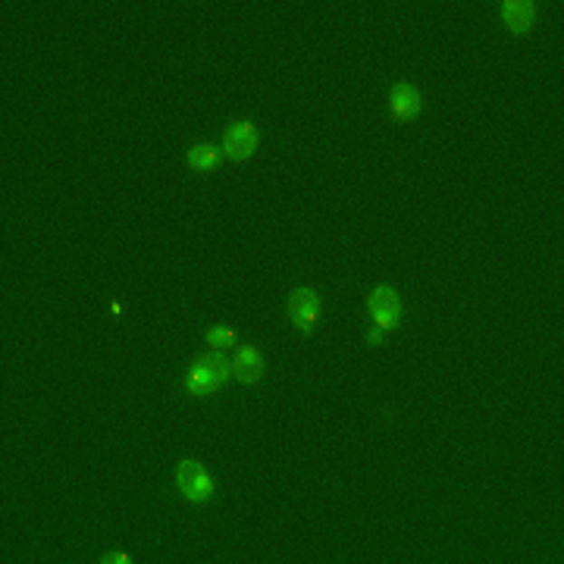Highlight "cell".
Segmentation results:
<instances>
[{"label": "cell", "instance_id": "cell-4", "mask_svg": "<svg viewBox=\"0 0 564 564\" xmlns=\"http://www.w3.org/2000/svg\"><path fill=\"white\" fill-rule=\"evenodd\" d=\"M367 308H370V317L377 320L379 330H392V326H398V320H402V298L389 285H377L370 292Z\"/></svg>", "mask_w": 564, "mask_h": 564}, {"label": "cell", "instance_id": "cell-9", "mask_svg": "<svg viewBox=\"0 0 564 564\" xmlns=\"http://www.w3.org/2000/svg\"><path fill=\"white\" fill-rule=\"evenodd\" d=\"M220 148L216 145H195L192 151H188V167L198 169V173H207V169H216L220 167Z\"/></svg>", "mask_w": 564, "mask_h": 564}, {"label": "cell", "instance_id": "cell-8", "mask_svg": "<svg viewBox=\"0 0 564 564\" xmlns=\"http://www.w3.org/2000/svg\"><path fill=\"white\" fill-rule=\"evenodd\" d=\"M502 19L514 35H527L536 23V6L530 0H505L502 4Z\"/></svg>", "mask_w": 564, "mask_h": 564}, {"label": "cell", "instance_id": "cell-2", "mask_svg": "<svg viewBox=\"0 0 564 564\" xmlns=\"http://www.w3.org/2000/svg\"><path fill=\"white\" fill-rule=\"evenodd\" d=\"M320 295H317L314 289H308V285H301V289H295L289 295V301H285V311H289V320L298 326L301 332H314L317 326V317H320Z\"/></svg>", "mask_w": 564, "mask_h": 564}, {"label": "cell", "instance_id": "cell-6", "mask_svg": "<svg viewBox=\"0 0 564 564\" xmlns=\"http://www.w3.org/2000/svg\"><path fill=\"white\" fill-rule=\"evenodd\" d=\"M233 373L242 386H257L267 373V364H263V355L251 345H242L233 358Z\"/></svg>", "mask_w": 564, "mask_h": 564}, {"label": "cell", "instance_id": "cell-1", "mask_svg": "<svg viewBox=\"0 0 564 564\" xmlns=\"http://www.w3.org/2000/svg\"><path fill=\"white\" fill-rule=\"evenodd\" d=\"M229 373H233V364L223 355H201L198 364L188 370V379H186L188 396H198V398L214 396V392L229 379Z\"/></svg>", "mask_w": 564, "mask_h": 564}, {"label": "cell", "instance_id": "cell-5", "mask_svg": "<svg viewBox=\"0 0 564 564\" xmlns=\"http://www.w3.org/2000/svg\"><path fill=\"white\" fill-rule=\"evenodd\" d=\"M257 141H261V135L251 122H233L223 135V151L233 160H248L257 151Z\"/></svg>", "mask_w": 564, "mask_h": 564}, {"label": "cell", "instance_id": "cell-3", "mask_svg": "<svg viewBox=\"0 0 564 564\" xmlns=\"http://www.w3.org/2000/svg\"><path fill=\"white\" fill-rule=\"evenodd\" d=\"M176 483H179V492L188 502H195V505H201V502H207L214 495V480H210V473L204 471L198 461H182L176 467Z\"/></svg>", "mask_w": 564, "mask_h": 564}, {"label": "cell", "instance_id": "cell-10", "mask_svg": "<svg viewBox=\"0 0 564 564\" xmlns=\"http://www.w3.org/2000/svg\"><path fill=\"white\" fill-rule=\"evenodd\" d=\"M235 339H239V332L233 330V326H210L207 330V342L216 345V349H226V345H233Z\"/></svg>", "mask_w": 564, "mask_h": 564}, {"label": "cell", "instance_id": "cell-11", "mask_svg": "<svg viewBox=\"0 0 564 564\" xmlns=\"http://www.w3.org/2000/svg\"><path fill=\"white\" fill-rule=\"evenodd\" d=\"M126 561H132V559H129V555H122V552H110L104 559V564H126Z\"/></svg>", "mask_w": 564, "mask_h": 564}, {"label": "cell", "instance_id": "cell-7", "mask_svg": "<svg viewBox=\"0 0 564 564\" xmlns=\"http://www.w3.org/2000/svg\"><path fill=\"white\" fill-rule=\"evenodd\" d=\"M389 107H392V117L396 119H414L420 113V107H424V98H420V91L414 85L398 81L389 94Z\"/></svg>", "mask_w": 564, "mask_h": 564}, {"label": "cell", "instance_id": "cell-12", "mask_svg": "<svg viewBox=\"0 0 564 564\" xmlns=\"http://www.w3.org/2000/svg\"><path fill=\"white\" fill-rule=\"evenodd\" d=\"M383 339H386V332H383V330H379V326H377V330L370 332V342L377 345V342H383Z\"/></svg>", "mask_w": 564, "mask_h": 564}]
</instances>
